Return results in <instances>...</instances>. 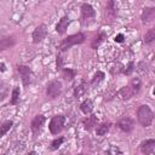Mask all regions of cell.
Returning a JSON list of instances; mask_svg holds the SVG:
<instances>
[{"mask_svg": "<svg viewBox=\"0 0 155 155\" xmlns=\"http://www.w3.org/2000/svg\"><path fill=\"white\" fill-rule=\"evenodd\" d=\"M137 120L143 127L151 126V124L154 121V113L149 105L143 104L137 109Z\"/></svg>", "mask_w": 155, "mask_h": 155, "instance_id": "1", "label": "cell"}, {"mask_svg": "<svg viewBox=\"0 0 155 155\" xmlns=\"http://www.w3.org/2000/svg\"><path fill=\"white\" fill-rule=\"evenodd\" d=\"M86 39V35L84 33H76V34H71V35H68L65 39H63L59 44V51L61 52H64V51H68L69 48H71L73 46L75 45H80L85 41Z\"/></svg>", "mask_w": 155, "mask_h": 155, "instance_id": "2", "label": "cell"}, {"mask_svg": "<svg viewBox=\"0 0 155 155\" xmlns=\"http://www.w3.org/2000/svg\"><path fill=\"white\" fill-rule=\"evenodd\" d=\"M80 11H81V16H80V21L84 25L90 24V22H92L96 17V10L93 8V6L91 4H82L80 6Z\"/></svg>", "mask_w": 155, "mask_h": 155, "instance_id": "3", "label": "cell"}, {"mask_svg": "<svg viewBox=\"0 0 155 155\" xmlns=\"http://www.w3.org/2000/svg\"><path fill=\"white\" fill-rule=\"evenodd\" d=\"M63 91V84L59 80H52L46 86V96L50 99H56L62 94Z\"/></svg>", "mask_w": 155, "mask_h": 155, "instance_id": "4", "label": "cell"}, {"mask_svg": "<svg viewBox=\"0 0 155 155\" xmlns=\"http://www.w3.org/2000/svg\"><path fill=\"white\" fill-rule=\"evenodd\" d=\"M64 124H65L64 115H54L48 122V131L51 132V134L56 136L62 132V130L64 128Z\"/></svg>", "mask_w": 155, "mask_h": 155, "instance_id": "5", "label": "cell"}, {"mask_svg": "<svg viewBox=\"0 0 155 155\" xmlns=\"http://www.w3.org/2000/svg\"><path fill=\"white\" fill-rule=\"evenodd\" d=\"M117 4L115 2V0H108L105 4V10H104V19L108 23H113L116 17H117Z\"/></svg>", "mask_w": 155, "mask_h": 155, "instance_id": "6", "label": "cell"}, {"mask_svg": "<svg viewBox=\"0 0 155 155\" xmlns=\"http://www.w3.org/2000/svg\"><path fill=\"white\" fill-rule=\"evenodd\" d=\"M17 71L19 74V78L22 80L23 86H28L31 84L33 80V70L30 67L24 65V64H18L17 65Z\"/></svg>", "mask_w": 155, "mask_h": 155, "instance_id": "7", "label": "cell"}, {"mask_svg": "<svg viewBox=\"0 0 155 155\" xmlns=\"http://www.w3.org/2000/svg\"><path fill=\"white\" fill-rule=\"evenodd\" d=\"M45 121H46V117L42 114H38V115H35L33 117V120L30 122V130H31V132H33V134L35 137L41 132Z\"/></svg>", "mask_w": 155, "mask_h": 155, "instance_id": "8", "label": "cell"}, {"mask_svg": "<svg viewBox=\"0 0 155 155\" xmlns=\"http://www.w3.org/2000/svg\"><path fill=\"white\" fill-rule=\"evenodd\" d=\"M116 127H117L120 131L125 132V133H130V132H132L133 128H134V120H133L132 117H130V116H125V117L120 119V120L116 122Z\"/></svg>", "mask_w": 155, "mask_h": 155, "instance_id": "9", "label": "cell"}, {"mask_svg": "<svg viewBox=\"0 0 155 155\" xmlns=\"http://www.w3.org/2000/svg\"><path fill=\"white\" fill-rule=\"evenodd\" d=\"M47 35V27L46 24H39L34 30H33V34H31V39H33V42L34 44H39L41 42Z\"/></svg>", "mask_w": 155, "mask_h": 155, "instance_id": "10", "label": "cell"}, {"mask_svg": "<svg viewBox=\"0 0 155 155\" xmlns=\"http://www.w3.org/2000/svg\"><path fill=\"white\" fill-rule=\"evenodd\" d=\"M139 150L142 154H145V155H154L155 154V139L153 138H149V139H145L140 143L139 145Z\"/></svg>", "mask_w": 155, "mask_h": 155, "instance_id": "11", "label": "cell"}, {"mask_svg": "<svg viewBox=\"0 0 155 155\" xmlns=\"http://www.w3.org/2000/svg\"><path fill=\"white\" fill-rule=\"evenodd\" d=\"M82 125H84V128L86 131H92L98 125V117L91 113V114H88L87 117L82 119Z\"/></svg>", "mask_w": 155, "mask_h": 155, "instance_id": "12", "label": "cell"}, {"mask_svg": "<svg viewBox=\"0 0 155 155\" xmlns=\"http://www.w3.org/2000/svg\"><path fill=\"white\" fill-rule=\"evenodd\" d=\"M140 19L144 24L153 22L155 19V7H144L140 13Z\"/></svg>", "mask_w": 155, "mask_h": 155, "instance_id": "13", "label": "cell"}, {"mask_svg": "<svg viewBox=\"0 0 155 155\" xmlns=\"http://www.w3.org/2000/svg\"><path fill=\"white\" fill-rule=\"evenodd\" d=\"M117 97L121 99V101H128V99H131L136 93H134V91L132 90V87L130 86V85H127V86H124V87H121L119 91H117Z\"/></svg>", "mask_w": 155, "mask_h": 155, "instance_id": "14", "label": "cell"}, {"mask_svg": "<svg viewBox=\"0 0 155 155\" xmlns=\"http://www.w3.org/2000/svg\"><path fill=\"white\" fill-rule=\"evenodd\" d=\"M70 22H71V21H70V18H69L68 16H63V17L58 21V23L56 24V31H57L59 35H63V34L67 31V29H68Z\"/></svg>", "mask_w": 155, "mask_h": 155, "instance_id": "15", "label": "cell"}, {"mask_svg": "<svg viewBox=\"0 0 155 155\" xmlns=\"http://www.w3.org/2000/svg\"><path fill=\"white\" fill-rule=\"evenodd\" d=\"M16 40L13 39V36H5L0 39V52L11 48L12 46H15Z\"/></svg>", "mask_w": 155, "mask_h": 155, "instance_id": "16", "label": "cell"}, {"mask_svg": "<svg viewBox=\"0 0 155 155\" xmlns=\"http://www.w3.org/2000/svg\"><path fill=\"white\" fill-rule=\"evenodd\" d=\"M111 125H113V124H111L110 121L102 122V124L97 125V126H96V134H97V136H105V134L109 132Z\"/></svg>", "mask_w": 155, "mask_h": 155, "instance_id": "17", "label": "cell"}, {"mask_svg": "<svg viewBox=\"0 0 155 155\" xmlns=\"http://www.w3.org/2000/svg\"><path fill=\"white\" fill-rule=\"evenodd\" d=\"M76 74H78V71H76L75 69H73V68H63V69L61 70L62 78H63L64 80H67V81H71V80L76 76Z\"/></svg>", "mask_w": 155, "mask_h": 155, "instance_id": "18", "label": "cell"}, {"mask_svg": "<svg viewBox=\"0 0 155 155\" xmlns=\"http://www.w3.org/2000/svg\"><path fill=\"white\" fill-rule=\"evenodd\" d=\"M80 110L85 114V115H88L93 111V102L91 99H85L81 104H80Z\"/></svg>", "mask_w": 155, "mask_h": 155, "instance_id": "19", "label": "cell"}, {"mask_svg": "<svg viewBox=\"0 0 155 155\" xmlns=\"http://www.w3.org/2000/svg\"><path fill=\"white\" fill-rule=\"evenodd\" d=\"M105 39H107V34H105L104 31H99V33L94 36V39L92 40V42H91V48L96 50Z\"/></svg>", "mask_w": 155, "mask_h": 155, "instance_id": "20", "label": "cell"}, {"mask_svg": "<svg viewBox=\"0 0 155 155\" xmlns=\"http://www.w3.org/2000/svg\"><path fill=\"white\" fill-rule=\"evenodd\" d=\"M87 87H88L87 82L82 81L80 85H78V86L74 88V97H75V98H80V97H82V96L86 93Z\"/></svg>", "mask_w": 155, "mask_h": 155, "instance_id": "21", "label": "cell"}, {"mask_svg": "<svg viewBox=\"0 0 155 155\" xmlns=\"http://www.w3.org/2000/svg\"><path fill=\"white\" fill-rule=\"evenodd\" d=\"M19 97H21V88H19L18 86H15V87L12 88V92H11L10 104L16 105V104L19 102Z\"/></svg>", "mask_w": 155, "mask_h": 155, "instance_id": "22", "label": "cell"}, {"mask_svg": "<svg viewBox=\"0 0 155 155\" xmlns=\"http://www.w3.org/2000/svg\"><path fill=\"white\" fill-rule=\"evenodd\" d=\"M104 78H105L104 71H102V70H97V71L93 74L92 79H91V85H92V86L98 85L99 82H102V81L104 80Z\"/></svg>", "mask_w": 155, "mask_h": 155, "instance_id": "23", "label": "cell"}, {"mask_svg": "<svg viewBox=\"0 0 155 155\" xmlns=\"http://www.w3.org/2000/svg\"><path fill=\"white\" fill-rule=\"evenodd\" d=\"M8 92H10V86L6 82H1L0 84V103H2L8 97Z\"/></svg>", "mask_w": 155, "mask_h": 155, "instance_id": "24", "label": "cell"}, {"mask_svg": "<svg viewBox=\"0 0 155 155\" xmlns=\"http://www.w3.org/2000/svg\"><path fill=\"white\" fill-rule=\"evenodd\" d=\"M12 126H13V121L12 120H7V121L2 122L0 125V137H4L12 128Z\"/></svg>", "mask_w": 155, "mask_h": 155, "instance_id": "25", "label": "cell"}, {"mask_svg": "<svg viewBox=\"0 0 155 155\" xmlns=\"http://www.w3.org/2000/svg\"><path fill=\"white\" fill-rule=\"evenodd\" d=\"M155 40V28H150L147 30L145 35H144V42L147 45H151Z\"/></svg>", "mask_w": 155, "mask_h": 155, "instance_id": "26", "label": "cell"}, {"mask_svg": "<svg viewBox=\"0 0 155 155\" xmlns=\"http://www.w3.org/2000/svg\"><path fill=\"white\" fill-rule=\"evenodd\" d=\"M130 86L132 87V90L134 91V93H138L140 91V87H142V81L139 78H133L130 82Z\"/></svg>", "mask_w": 155, "mask_h": 155, "instance_id": "27", "label": "cell"}, {"mask_svg": "<svg viewBox=\"0 0 155 155\" xmlns=\"http://www.w3.org/2000/svg\"><path fill=\"white\" fill-rule=\"evenodd\" d=\"M64 140H65V138L64 137H58V138H54L52 142H51V145H50V150H57L63 143H64Z\"/></svg>", "mask_w": 155, "mask_h": 155, "instance_id": "28", "label": "cell"}, {"mask_svg": "<svg viewBox=\"0 0 155 155\" xmlns=\"http://www.w3.org/2000/svg\"><path fill=\"white\" fill-rule=\"evenodd\" d=\"M133 70H134V62H133V61H131V62H128V64L126 65V68L122 70V74H124V75L130 76V75L133 73Z\"/></svg>", "mask_w": 155, "mask_h": 155, "instance_id": "29", "label": "cell"}, {"mask_svg": "<svg viewBox=\"0 0 155 155\" xmlns=\"http://www.w3.org/2000/svg\"><path fill=\"white\" fill-rule=\"evenodd\" d=\"M56 68H57V71H61L64 68V59L59 53L56 57Z\"/></svg>", "mask_w": 155, "mask_h": 155, "instance_id": "30", "label": "cell"}, {"mask_svg": "<svg viewBox=\"0 0 155 155\" xmlns=\"http://www.w3.org/2000/svg\"><path fill=\"white\" fill-rule=\"evenodd\" d=\"M114 41L115 42H117V44H121V42H124L125 41V35L124 34H117V35H115V38H114Z\"/></svg>", "mask_w": 155, "mask_h": 155, "instance_id": "31", "label": "cell"}, {"mask_svg": "<svg viewBox=\"0 0 155 155\" xmlns=\"http://www.w3.org/2000/svg\"><path fill=\"white\" fill-rule=\"evenodd\" d=\"M107 153H108V154H122V151H121L119 148H115L114 145H111L110 149H109Z\"/></svg>", "mask_w": 155, "mask_h": 155, "instance_id": "32", "label": "cell"}, {"mask_svg": "<svg viewBox=\"0 0 155 155\" xmlns=\"http://www.w3.org/2000/svg\"><path fill=\"white\" fill-rule=\"evenodd\" d=\"M6 71V64L4 62H0V73Z\"/></svg>", "mask_w": 155, "mask_h": 155, "instance_id": "33", "label": "cell"}]
</instances>
